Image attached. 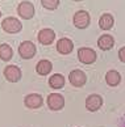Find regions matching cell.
Listing matches in <instances>:
<instances>
[{
    "label": "cell",
    "instance_id": "1",
    "mask_svg": "<svg viewBox=\"0 0 125 127\" xmlns=\"http://www.w3.org/2000/svg\"><path fill=\"white\" fill-rule=\"evenodd\" d=\"M1 29L5 33L13 34V33H18L22 29V24L16 17H5L1 21Z\"/></svg>",
    "mask_w": 125,
    "mask_h": 127
},
{
    "label": "cell",
    "instance_id": "2",
    "mask_svg": "<svg viewBox=\"0 0 125 127\" xmlns=\"http://www.w3.org/2000/svg\"><path fill=\"white\" fill-rule=\"evenodd\" d=\"M46 102H47L49 109L54 110V111L62 110L65 107V98L62 95H59V93H51V95H49Z\"/></svg>",
    "mask_w": 125,
    "mask_h": 127
},
{
    "label": "cell",
    "instance_id": "3",
    "mask_svg": "<svg viewBox=\"0 0 125 127\" xmlns=\"http://www.w3.org/2000/svg\"><path fill=\"white\" fill-rule=\"evenodd\" d=\"M18 54L22 59H32L36 55V45L32 41H24L18 46Z\"/></svg>",
    "mask_w": 125,
    "mask_h": 127
},
{
    "label": "cell",
    "instance_id": "4",
    "mask_svg": "<svg viewBox=\"0 0 125 127\" xmlns=\"http://www.w3.org/2000/svg\"><path fill=\"white\" fill-rule=\"evenodd\" d=\"M78 59L83 64H92L96 60V53L90 47H80L78 50Z\"/></svg>",
    "mask_w": 125,
    "mask_h": 127
},
{
    "label": "cell",
    "instance_id": "5",
    "mask_svg": "<svg viewBox=\"0 0 125 127\" xmlns=\"http://www.w3.org/2000/svg\"><path fill=\"white\" fill-rule=\"evenodd\" d=\"M17 13L18 16L24 20H30L34 16V5L30 1H21L17 7Z\"/></svg>",
    "mask_w": 125,
    "mask_h": 127
},
{
    "label": "cell",
    "instance_id": "6",
    "mask_svg": "<svg viewBox=\"0 0 125 127\" xmlns=\"http://www.w3.org/2000/svg\"><path fill=\"white\" fill-rule=\"evenodd\" d=\"M73 21H74L75 28H78V29H86V28L90 25V21H91L90 13L86 12V11H78V12H75Z\"/></svg>",
    "mask_w": 125,
    "mask_h": 127
},
{
    "label": "cell",
    "instance_id": "7",
    "mask_svg": "<svg viewBox=\"0 0 125 127\" xmlns=\"http://www.w3.org/2000/svg\"><path fill=\"white\" fill-rule=\"evenodd\" d=\"M3 75L9 83H17L21 80V69L17 67V65H7L3 71Z\"/></svg>",
    "mask_w": 125,
    "mask_h": 127
},
{
    "label": "cell",
    "instance_id": "8",
    "mask_svg": "<svg viewBox=\"0 0 125 127\" xmlns=\"http://www.w3.org/2000/svg\"><path fill=\"white\" fill-rule=\"evenodd\" d=\"M69 80H70L71 85H74L76 88H80L86 84V81H87V76H86V73L82 71V69H74V71L70 72Z\"/></svg>",
    "mask_w": 125,
    "mask_h": 127
},
{
    "label": "cell",
    "instance_id": "9",
    "mask_svg": "<svg viewBox=\"0 0 125 127\" xmlns=\"http://www.w3.org/2000/svg\"><path fill=\"white\" fill-rule=\"evenodd\" d=\"M24 103L28 109H38V107L42 106L44 100H42V96L38 95V93H30V95L25 96Z\"/></svg>",
    "mask_w": 125,
    "mask_h": 127
},
{
    "label": "cell",
    "instance_id": "10",
    "mask_svg": "<svg viewBox=\"0 0 125 127\" xmlns=\"http://www.w3.org/2000/svg\"><path fill=\"white\" fill-rule=\"evenodd\" d=\"M103 105V98L100 95H90L86 98V109L88 111H98Z\"/></svg>",
    "mask_w": 125,
    "mask_h": 127
},
{
    "label": "cell",
    "instance_id": "11",
    "mask_svg": "<svg viewBox=\"0 0 125 127\" xmlns=\"http://www.w3.org/2000/svg\"><path fill=\"white\" fill-rule=\"evenodd\" d=\"M37 39L38 42H40L41 45H50L54 42L55 39V33L53 29H49V28H45V29H42L40 30V33H38V35H37Z\"/></svg>",
    "mask_w": 125,
    "mask_h": 127
},
{
    "label": "cell",
    "instance_id": "12",
    "mask_svg": "<svg viewBox=\"0 0 125 127\" xmlns=\"http://www.w3.org/2000/svg\"><path fill=\"white\" fill-rule=\"evenodd\" d=\"M74 49V43L70 38H61L57 42V51L62 55L70 54Z\"/></svg>",
    "mask_w": 125,
    "mask_h": 127
},
{
    "label": "cell",
    "instance_id": "13",
    "mask_svg": "<svg viewBox=\"0 0 125 127\" xmlns=\"http://www.w3.org/2000/svg\"><path fill=\"white\" fill-rule=\"evenodd\" d=\"M98 46L100 50L103 51H108L115 46V38L111 34H103L99 37L98 39Z\"/></svg>",
    "mask_w": 125,
    "mask_h": 127
},
{
    "label": "cell",
    "instance_id": "14",
    "mask_svg": "<svg viewBox=\"0 0 125 127\" xmlns=\"http://www.w3.org/2000/svg\"><path fill=\"white\" fill-rule=\"evenodd\" d=\"M51 68H53V64L50 60L41 59L36 65V72L38 75H41V76H45V75H49L51 72Z\"/></svg>",
    "mask_w": 125,
    "mask_h": 127
},
{
    "label": "cell",
    "instance_id": "15",
    "mask_svg": "<svg viewBox=\"0 0 125 127\" xmlns=\"http://www.w3.org/2000/svg\"><path fill=\"white\" fill-rule=\"evenodd\" d=\"M120 81H121V75L115 69H109V71L105 73V83L108 84L109 87H117Z\"/></svg>",
    "mask_w": 125,
    "mask_h": 127
},
{
    "label": "cell",
    "instance_id": "16",
    "mask_svg": "<svg viewBox=\"0 0 125 127\" xmlns=\"http://www.w3.org/2000/svg\"><path fill=\"white\" fill-rule=\"evenodd\" d=\"M113 24H115V20H113V16L111 15V13H104V15H102L99 18V26H100V29H103V30L112 29Z\"/></svg>",
    "mask_w": 125,
    "mask_h": 127
},
{
    "label": "cell",
    "instance_id": "17",
    "mask_svg": "<svg viewBox=\"0 0 125 127\" xmlns=\"http://www.w3.org/2000/svg\"><path fill=\"white\" fill-rule=\"evenodd\" d=\"M49 85L54 89H62L65 87V77L61 73H55V75H51L50 79H49Z\"/></svg>",
    "mask_w": 125,
    "mask_h": 127
},
{
    "label": "cell",
    "instance_id": "18",
    "mask_svg": "<svg viewBox=\"0 0 125 127\" xmlns=\"http://www.w3.org/2000/svg\"><path fill=\"white\" fill-rule=\"evenodd\" d=\"M13 56V50L9 45L7 43H1L0 45V59L3 62H9Z\"/></svg>",
    "mask_w": 125,
    "mask_h": 127
},
{
    "label": "cell",
    "instance_id": "19",
    "mask_svg": "<svg viewBox=\"0 0 125 127\" xmlns=\"http://www.w3.org/2000/svg\"><path fill=\"white\" fill-rule=\"evenodd\" d=\"M41 4L45 9L54 11V9H57L59 5V0H41Z\"/></svg>",
    "mask_w": 125,
    "mask_h": 127
},
{
    "label": "cell",
    "instance_id": "20",
    "mask_svg": "<svg viewBox=\"0 0 125 127\" xmlns=\"http://www.w3.org/2000/svg\"><path fill=\"white\" fill-rule=\"evenodd\" d=\"M119 59L121 60L123 63H125V46L119 50Z\"/></svg>",
    "mask_w": 125,
    "mask_h": 127
},
{
    "label": "cell",
    "instance_id": "21",
    "mask_svg": "<svg viewBox=\"0 0 125 127\" xmlns=\"http://www.w3.org/2000/svg\"><path fill=\"white\" fill-rule=\"evenodd\" d=\"M73 1H83V0H73Z\"/></svg>",
    "mask_w": 125,
    "mask_h": 127
},
{
    "label": "cell",
    "instance_id": "22",
    "mask_svg": "<svg viewBox=\"0 0 125 127\" xmlns=\"http://www.w3.org/2000/svg\"><path fill=\"white\" fill-rule=\"evenodd\" d=\"M0 17H1V11H0Z\"/></svg>",
    "mask_w": 125,
    "mask_h": 127
}]
</instances>
